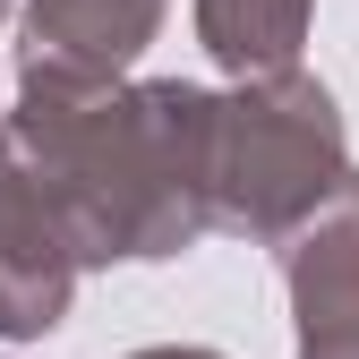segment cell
<instances>
[{
  "mask_svg": "<svg viewBox=\"0 0 359 359\" xmlns=\"http://www.w3.org/2000/svg\"><path fill=\"white\" fill-rule=\"evenodd\" d=\"M308 248H317V257H299L308 359H359V197L342 214V231H317Z\"/></svg>",
  "mask_w": 359,
  "mask_h": 359,
  "instance_id": "7a4b0ae2",
  "label": "cell"
},
{
  "mask_svg": "<svg viewBox=\"0 0 359 359\" xmlns=\"http://www.w3.org/2000/svg\"><path fill=\"white\" fill-rule=\"evenodd\" d=\"M317 171H334V111H325V95L283 86L265 103H240V120H231V180H240L231 214L240 222H283L308 197Z\"/></svg>",
  "mask_w": 359,
  "mask_h": 359,
  "instance_id": "6da1fadb",
  "label": "cell"
},
{
  "mask_svg": "<svg viewBox=\"0 0 359 359\" xmlns=\"http://www.w3.org/2000/svg\"><path fill=\"white\" fill-rule=\"evenodd\" d=\"M154 34V0H34V43H52L60 60H128Z\"/></svg>",
  "mask_w": 359,
  "mask_h": 359,
  "instance_id": "3957f363",
  "label": "cell"
},
{
  "mask_svg": "<svg viewBox=\"0 0 359 359\" xmlns=\"http://www.w3.org/2000/svg\"><path fill=\"white\" fill-rule=\"evenodd\" d=\"M146 359H205V351H146Z\"/></svg>",
  "mask_w": 359,
  "mask_h": 359,
  "instance_id": "277c9868",
  "label": "cell"
}]
</instances>
